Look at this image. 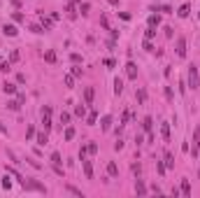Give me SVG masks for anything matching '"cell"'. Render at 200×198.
Returning a JSON list of instances; mask_svg holds the SVG:
<instances>
[{
  "instance_id": "cell-45",
  "label": "cell",
  "mask_w": 200,
  "mask_h": 198,
  "mask_svg": "<svg viewBox=\"0 0 200 198\" xmlns=\"http://www.w3.org/2000/svg\"><path fill=\"white\" fill-rule=\"evenodd\" d=\"M156 168H158V172H161V175H165V163L156 161Z\"/></svg>"
},
{
  "instance_id": "cell-48",
  "label": "cell",
  "mask_w": 200,
  "mask_h": 198,
  "mask_svg": "<svg viewBox=\"0 0 200 198\" xmlns=\"http://www.w3.org/2000/svg\"><path fill=\"white\" fill-rule=\"evenodd\" d=\"M114 149L121 151V149H123V140H116V142H114Z\"/></svg>"
},
{
  "instance_id": "cell-44",
  "label": "cell",
  "mask_w": 200,
  "mask_h": 198,
  "mask_svg": "<svg viewBox=\"0 0 200 198\" xmlns=\"http://www.w3.org/2000/svg\"><path fill=\"white\" fill-rule=\"evenodd\" d=\"M133 172H135L137 177H140V172H142V166H140V163H133Z\"/></svg>"
},
{
  "instance_id": "cell-28",
  "label": "cell",
  "mask_w": 200,
  "mask_h": 198,
  "mask_svg": "<svg viewBox=\"0 0 200 198\" xmlns=\"http://www.w3.org/2000/svg\"><path fill=\"white\" fill-rule=\"evenodd\" d=\"M51 163H54V166H61V163H63V159H61L58 151H54V154H51Z\"/></svg>"
},
{
  "instance_id": "cell-42",
  "label": "cell",
  "mask_w": 200,
  "mask_h": 198,
  "mask_svg": "<svg viewBox=\"0 0 200 198\" xmlns=\"http://www.w3.org/2000/svg\"><path fill=\"white\" fill-rule=\"evenodd\" d=\"M12 19H14L16 23H21V21H23V14H21V12H14V14H12Z\"/></svg>"
},
{
  "instance_id": "cell-53",
  "label": "cell",
  "mask_w": 200,
  "mask_h": 198,
  "mask_svg": "<svg viewBox=\"0 0 200 198\" xmlns=\"http://www.w3.org/2000/svg\"><path fill=\"white\" fill-rule=\"evenodd\" d=\"M70 58H72V63H79V61H82V56H79V54H72Z\"/></svg>"
},
{
  "instance_id": "cell-49",
  "label": "cell",
  "mask_w": 200,
  "mask_h": 198,
  "mask_svg": "<svg viewBox=\"0 0 200 198\" xmlns=\"http://www.w3.org/2000/svg\"><path fill=\"white\" fill-rule=\"evenodd\" d=\"M10 61H19V52H16V49L10 54Z\"/></svg>"
},
{
  "instance_id": "cell-21",
  "label": "cell",
  "mask_w": 200,
  "mask_h": 198,
  "mask_svg": "<svg viewBox=\"0 0 200 198\" xmlns=\"http://www.w3.org/2000/svg\"><path fill=\"white\" fill-rule=\"evenodd\" d=\"M47 140H49L47 130H44V133H37V145H40V147H44V145H47Z\"/></svg>"
},
{
  "instance_id": "cell-35",
  "label": "cell",
  "mask_w": 200,
  "mask_h": 198,
  "mask_svg": "<svg viewBox=\"0 0 200 198\" xmlns=\"http://www.w3.org/2000/svg\"><path fill=\"white\" fill-rule=\"evenodd\" d=\"M154 35H156V31H154V28H151V26H149V28H147V31H144V40H151V37H154Z\"/></svg>"
},
{
  "instance_id": "cell-12",
  "label": "cell",
  "mask_w": 200,
  "mask_h": 198,
  "mask_svg": "<svg viewBox=\"0 0 200 198\" xmlns=\"http://www.w3.org/2000/svg\"><path fill=\"white\" fill-rule=\"evenodd\" d=\"M135 193H137V196H147V187H144V182L140 177L135 179Z\"/></svg>"
},
{
  "instance_id": "cell-9",
  "label": "cell",
  "mask_w": 200,
  "mask_h": 198,
  "mask_svg": "<svg viewBox=\"0 0 200 198\" xmlns=\"http://www.w3.org/2000/svg\"><path fill=\"white\" fill-rule=\"evenodd\" d=\"M2 33H5L7 37H16V35H19V31H16L14 23H5V26H2Z\"/></svg>"
},
{
  "instance_id": "cell-3",
  "label": "cell",
  "mask_w": 200,
  "mask_h": 198,
  "mask_svg": "<svg viewBox=\"0 0 200 198\" xmlns=\"http://www.w3.org/2000/svg\"><path fill=\"white\" fill-rule=\"evenodd\" d=\"M191 151V156H198V154H200V124L198 126H195V130H193V149H189Z\"/></svg>"
},
{
  "instance_id": "cell-15",
  "label": "cell",
  "mask_w": 200,
  "mask_h": 198,
  "mask_svg": "<svg viewBox=\"0 0 200 198\" xmlns=\"http://www.w3.org/2000/svg\"><path fill=\"white\" fill-rule=\"evenodd\" d=\"M135 98H137V103H140V105H144V103H147V89H137Z\"/></svg>"
},
{
  "instance_id": "cell-2",
  "label": "cell",
  "mask_w": 200,
  "mask_h": 198,
  "mask_svg": "<svg viewBox=\"0 0 200 198\" xmlns=\"http://www.w3.org/2000/svg\"><path fill=\"white\" fill-rule=\"evenodd\" d=\"M23 189H26V191H40V193H47V187H44V184L35 182V179H28V177H26V182H23Z\"/></svg>"
},
{
  "instance_id": "cell-4",
  "label": "cell",
  "mask_w": 200,
  "mask_h": 198,
  "mask_svg": "<svg viewBox=\"0 0 200 198\" xmlns=\"http://www.w3.org/2000/svg\"><path fill=\"white\" fill-rule=\"evenodd\" d=\"M42 124H44V130L51 128V105H44L42 107Z\"/></svg>"
},
{
  "instance_id": "cell-43",
  "label": "cell",
  "mask_w": 200,
  "mask_h": 198,
  "mask_svg": "<svg viewBox=\"0 0 200 198\" xmlns=\"http://www.w3.org/2000/svg\"><path fill=\"white\" fill-rule=\"evenodd\" d=\"M86 149H89V154H95V151H98V145H95V142H89Z\"/></svg>"
},
{
  "instance_id": "cell-17",
  "label": "cell",
  "mask_w": 200,
  "mask_h": 198,
  "mask_svg": "<svg viewBox=\"0 0 200 198\" xmlns=\"http://www.w3.org/2000/svg\"><path fill=\"white\" fill-rule=\"evenodd\" d=\"M163 159H165V168H174V156L170 154V151H165Z\"/></svg>"
},
{
  "instance_id": "cell-10",
  "label": "cell",
  "mask_w": 200,
  "mask_h": 198,
  "mask_svg": "<svg viewBox=\"0 0 200 198\" xmlns=\"http://www.w3.org/2000/svg\"><path fill=\"white\" fill-rule=\"evenodd\" d=\"M65 12H68L70 19H77V0H70L68 7H65Z\"/></svg>"
},
{
  "instance_id": "cell-19",
  "label": "cell",
  "mask_w": 200,
  "mask_h": 198,
  "mask_svg": "<svg viewBox=\"0 0 200 198\" xmlns=\"http://www.w3.org/2000/svg\"><path fill=\"white\" fill-rule=\"evenodd\" d=\"M2 91H5V93H16V84H10V82H5V84H2Z\"/></svg>"
},
{
  "instance_id": "cell-37",
  "label": "cell",
  "mask_w": 200,
  "mask_h": 198,
  "mask_svg": "<svg viewBox=\"0 0 200 198\" xmlns=\"http://www.w3.org/2000/svg\"><path fill=\"white\" fill-rule=\"evenodd\" d=\"M142 47H144V52H154V44H151V40H144V42H142Z\"/></svg>"
},
{
  "instance_id": "cell-30",
  "label": "cell",
  "mask_w": 200,
  "mask_h": 198,
  "mask_svg": "<svg viewBox=\"0 0 200 198\" xmlns=\"http://www.w3.org/2000/svg\"><path fill=\"white\" fill-rule=\"evenodd\" d=\"M65 86H68V89L74 86V75H65Z\"/></svg>"
},
{
  "instance_id": "cell-54",
  "label": "cell",
  "mask_w": 200,
  "mask_h": 198,
  "mask_svg": "<svg viewBox=\"0 0 200 198\" xmlns=\"http://www.w3.org/2000/svg\"><path fill=\"white\" fill-rule=\"evenodd\" d=\"M110 2H112V5H119V0H110Z\"/></svg>"
},
{
  "instance_id": "cell-50",
  "label": "cell",
  "mask_w": 200,
  "mask_h": 198,
  "mask_svg": "<svg viewBox=\"0 0 200 198\" xmlns=\"http://www.w3.org/2000/svg\"><path fill=\"white\" fill-rule=\"evenodd\" d=\"M135 145H137V147L144 145V138H142V135H135Z\"/></svg>"
},
{
  "instance_id": "cell-52",
  "label": "cell",
  "mask_w": 200,
  "mask_h": 198,
  "mask_svg": "<svg viewBox=\"0 0 200 198\" xmlns=\"http://www.w3.org/2000/svg\"><path fill=\"white\" fill-rule=\"evenodd\" d=\"M172 31H174V28H170V26H165V37H172Z\"/></svg>"
},
{
  "instance_id": "cell-34",
  "label": "cell",
  "mask_w": 200,
  "mask_h": 198,
  "mask_svg": "<svg viewBox=\"0 0 200 198\" xmlns=\"http://www.w3.org/2000/svg\"><path fill=\"white\" fill-rule=\"evenodd\" d=\"M72 138H74V128L68 126V128H65V140H72Z\"/></svg>"
},
{
  "instance_id": "cell-26",
  "label": "cell",
  "mask_w": 200,
  "mask_h": 198,
  "mask_svg": "<svg viewBox=\"0 0 200 198\" xmlns=\"http://www.w3.org/2000/svg\"><path fill=\"white\" fill-rule=\"evenodd\" d=\"M74 114H77L79 119H84V117H86V107H84V105H77V107H74Z\"/></svg>"
},
{
  "instance_id": "cell-5",
  "label": "cell",
  "mask_w": 200,
  "mask_h": 198,
  "mask_svg": "<svg viewBox=\"0 0 200 198\" xmlns=\"http://www.w3.org/2000/svg\"><path fill=\"white\" fill-rule=\"evenodd\" d=\"M177 56L179 58L186 56V37H177Z\"/></svg>"
},
{
  "instance_id": "cell-23",
  "label": "cell",
  "mask_w": 200,
  "mask_h": 198,
  "mask_svg": "<svg viewBox=\"0 0 200 198\" xmlns=\"http://www.w3.org/2000/svg\"><path fill=\"white\" fill-rule=\"evenodd\" d=\"M189 12H191V5L186 2V5H182V7H179V12H177V14L182 16V19H184V16H189Z\"/></svg>"
},
{
  "instance_id": "cell-24",
  "label": "cell",
  "mask_w": 200,
  "mask_h": 198,
  "mask_svg": "<svg viewBox=\"0 0 200 198\" xmlns=\"http://www.w3.org/2000/svg\"><path fill=\"white\" fill-rule=\"evenodd\" d=\"M44 61H47V63H56V52H51V49L44 52Z\"/></svg>"
},
{
  "instance_id": "cell-27",
  "label": "cell",
  "mask_w": 200,
  "mask_h": 198,
  "mask_svg": "<svg viewBox=\"0 0 200 198\" xmlns=\"http://www.w3.org/2000/svg\"><path fill=\"white\" fill-rule=\"evenodd\" d=\"M158 23H161V16H158V14H151V16H149V26H151V28H156Z\"/></svg>"
},
{
  "instance_id": "cell-39",
  "label": "cell",
  "mask_w": 200,
  "mask_h": 198,
  "mask_svg": "<svg viewBox=\"0 0 200 198\" xmlns=\"http://www.w3.org/2000/svg\"><path fill=\"white\" fill-rule=\"evenodd\" d=\"M2 189H7V191L12 189V182H10V177H7V175L2 177Z\"/></svg>"
},
{
  "instance_id": "cell-11",
  "label": "cell",
  "mask_w": 200,
  "mask_h": 198,
  "mask_svg": "<svg viewBox=\"0 0 200 198\" xmlns=\"http://www.w3.org/2000/svg\"><path fill=\"white\" fill-rule=\"evenodd\" d=\"M93 96H95L93 86H86V89H84V103L86 105H93Z\"/></svg>"
},
{
  "instance_id": "cell-31",
  "label": "cell",
  "mask_w": 200,
  "mask_h": 198,
  "mask_svg": "<svg viewBox=\"0 0 200 198\" xmlns=\"http://www.w3.org/2000/svg\"><path fill=\"white\" fill-rule=\"evenodd\" d=\"M7 107H10L12 112H16V109L21 107V103H19V100H10V103H7Z\"/></svg>"
},
{
  "instance_id": "cell-51",
  "label": "cell",
  "mask_w": 200,
  "mask_h": 198,
  "mask_svg": "<svg viewBox=\"0 0 200 198\" xmlns=\"http://www.w3.org/2000/svg\"><path fill=\"white\" fill-rule=\"evenodd\" d=\"M30 31H33V33H44V28H42V26H30Z\"/></svg>"
},
{
  "instance_id": "cell-46",
  "label": "cell",
  "mask_w": 200,
  "mask_h": 198,
  "mask_svg": "<svg viewBox=\"0 0 200 198\" xmlns=\"http://www.w3.org/2000/svg\"><path fill=\"white\" fill-rule=\"evenodd\" d=\"M79 12H82V14H89V2H82V7H79Z\"/></svg>"
},
{
  "instance_id": "cell-6",
  "label": "cell",
  "mask_w": 200,
  "mask_h": 198,
  "mask_svg": "<svg viewBox=\"0 0 200 198\" xmlns=\"http://www.w3.org/2000/svg\"><path fill=\"white\" fill-rule=\"evenodd\" d=\"M126 75H128V79H137V65L133 61L126 63Z\"/></svg>"
},
{
  "instance_id": "cell-33",
  "label": "cell",
  "mask_w": 200,
  "mask_h": 198,
  "mask_svg": "<svg viewBox=\"0 0 200 198\" xmlns=\"http://www.w3.org/2000/svg\"><path fill=\"white\" fill-rule=\"evenodd\" d=\"M128 119H130V109H123V117H121V126L128 124Z\"/></svg>"
},
{
  "instance_id": "cell-25",
  "label": "cell",
  "mask_w": 200,
  "mask_h": 198,
  "mask_svg": "<svg viewBox=\"0 0 200 198\" xmlns=\"http://www.w3.org/2000/svg\"><path fill=\"white\" fill-rule=\"evenodd\" d=\"M100 126H102V130H110V126H112V117H110V114H105V117H102V124H100Z\"/></svg>"
},
{
  "instance_id": "cell-7",
  "label": "cell",
  "mask_w": 200,
  "mask_h": 198,
  "mask_svg": "<svg viewBox=\"0 0 200 198\" xmlns=\"http://www.w3.org/2000/svg\"><path fill=\"white\" fill-rule=\"evenodd\" d=\"M179 196H184V198H189V196H191V182H189V179H182V187H179Z\"/></svg>"
},
{
  "instance_id": "cell-41",
  "label": "cell",
  "mask_w": 200,
  "mask_h": 198,
  "mask_svg": "<svg viewBox=\"0 0 200 198\" xmlns=\"http://www.w3.org/2000/svg\"><path fill=\"white\" fill-rule=\"evenodd\" d=\"M0 70H2V72H10V70H12V65H10L7 61H2V63H0Z\"/></svg>"
},
{
  "instance_id": "cell-38",
  "label": "cell",
  "mask_w": 200,
  "mask_h": 198,
  "mask_svg": "<svg viewBox=\"0 0 200 198\" xmlns=\"http://www.w3.org/2000/svg\"><path fill=\"white\" fill-rule=\"evenodd\" d=\"M165 98H168L170 103L174 100V93H172V89H170V86H165Z\"/></svg>"
},
{
  "instance_id": "cell-20",
  "label": "cell",
  "mask_w": 200,
  "mask_h": 198,
  "mask_svg": "<svg viewBox=\"0 0 200 198\" xmlns=\"http://www.w3.org/2000/svg\"><path fill=\"white\" fill-rule=\"evenodd\" d=\"M142 126H144V130H147V133H151V128H154V119H151V117H144Z\"/></svg>"
},
{
  "instance_id": "cell-29",
  "label": "cell",
  "mask_w": 200,
  "mask_h": 198,
  "mask_svg": "<svg viewBox=\"0 0 200 198\" xmlns=\"http://www.w3.org/2000/svg\"><path fill=\"white\" fill-rule=\"evenodd\" d=\"M95 119H98V112H91V114H86V124H89V126H93Z\"/></svg>"
},
{
  "instance_id": "cell-22",
  "label": "cell",
  "mask_w": 200,
  "mask_h": 198,
  "mask_svg": "<svg viewBox=\"0 0 200 198\" xmlns=\"http://www.w3.org/2000/svg\"><path fill=\"white\" fill-rule=\"evenodd\" d=\"M121 91H123V82L116 77V79H114V93H116V96H121Z\"/></svg>"
},
{
  "instance_id": "cell-32",
  "label": "cell",
  "mask_w": 200,
  "mask_h": 198,
  "mask_svg": "<svg viewBox=\"0 0 200 198\" xmlns=\"http://www.w3.org/2000/svg\"><path fill=\"white\" fill-rule=\"evenodd\" d=\"M35 138V126H28V130H26V140H33Z\"/></svg>"
},
{
  "instance_id": "cell-16",
  "label": "cell",
  "mask_w": 200,
  "mask_h": 198,
  "mask_svg": "<svg viewBox=\"0 0 200 198\" xmlns=\"http://www.w3.org/2000/svg\"><path fill=\"white\" fill-rule=\"evenodd\" d=\"M65 191H68V193H72V196H77V198H84V193L79 191L77 187H72V184H65Z\"/></svg>"
},
{
  "instance_id": "cell-1",
  "label": "cell",
  "mask_w": 200,
  "mask_h": 198,
  "mask_svg": "<svg viewBox=\"0 0 200 198\" xmlns=\"http://www.w3.org/2000/svg\"><path fill=\"white\" fill-rule=\"evenodd\" d=\"M200 86V75H198V68H195V65H191L189 68V89H198Z\"/></svg>"
},
{
  "instance_id": "cell-13",
  "label": "cell",
  "mask_w": 200,
  "mask_h": 198,
  "mask_svg": "<svg viewBox=\"0 0 200 198\" xmlns=\"http://www.w3.org/2000/svg\"><path fill=\"white\" fill-rule=\"evenodd\" d=\"M107 175H110V177H116V175H119V166H116L114 161L107 163Z\"/></svg>"
},
{
  "instance_id": "cell-47",
  "label": "cell",
  "mask_w": 200,
  "mask_h": 198,
  "mask_svg": "<svg viewBox=\"0 0 200 198\" xmlns=\"http://www.w3.org/2000/svg\"><path fill=\"white\" fill-rule=\"evenodd\" d=\"M72 75H74V77H82V68H79V65H74V68H72Z\"/></svg>"
},
{
  "instance_id": "cell-36",
  "label": "cell",
  "mask_w": 200,
  "mask_h": 198,
  "mask_svg": "<svg viewBox=\"0 0 200 198\" xmlns=\"http://www.w3.org/2000/svg\"><path fill=\"white\" fill-rule=\"evenodd\" d=\"M61 124H63V126L70 124V114H68V112H61Z\"/></svg>"
},
{
  "instance_id": "cell-14",
  "label": "cell",
  "mask_w": 200,
  "mask_h": 198,
  "mask_svg": "<svg viewBox=\"0 0 200 198\" xmlns=\"http://www.w3.org/2000/svg\"><path fill=\"white\" fill-rule=\"evenodd\" d=\"M161 135H163L165 142H170V124L165 121V124H161Z\"/></svg>"
},
{
  "instance_id": "cell-18",
  "label": "cell",
  "mask_w": 200,
  "mask_h": 198,
  "mask_svg": "<svg viewBox=\"0 0 200 198\" xmlns=\"http://www.w3.org/2000/svg\"><path fill=\"white\" fill-rule=\"evenodd\" d=\"M40 21H42V28H44V31H51V26H54L51 19H47L44 14H40Z\"/></svg>"
},
{
  "instance_id": "cell-40",
  "label": "cell",
  "mask_w": 200,
  "mask_h": 198,
  "mask_svg": "<svg viewBox=\"0 0 200 198\" xmlns=\"http://www.w3.org/2000/svg\"><path fill=\"white\" fill-rule=\"evenodd\" d=\"M100 26L105 28V31H110V21H107V16H100Z\"/></svg>"
},
{
  "instance_id": "cell-8",
  "label": "cell",
  "mask_w": 200,
  "mask_h": 198,
  "mask_svg": "<svg viewBox=\"0 0 200 198\" xmlns=\"http://www.w3.org/2000/svg\"><path fill=\"white\" fill-rule=\"evenodd\" d=\"M82 168H84V175H86V179H93V166H91V161L82 159Z\"/></svg>"
}]
</instances>
